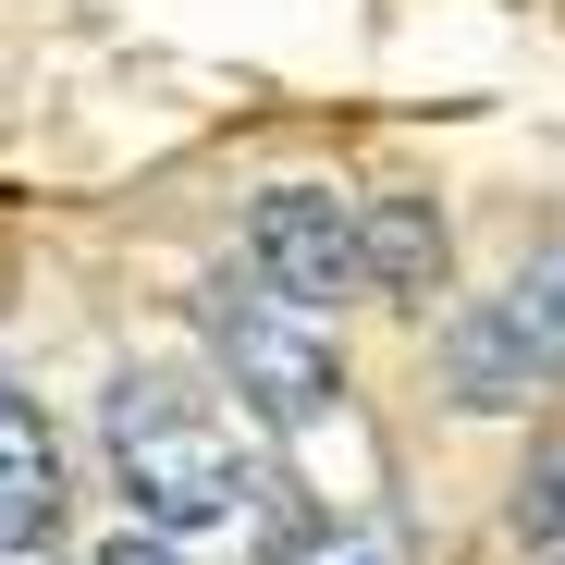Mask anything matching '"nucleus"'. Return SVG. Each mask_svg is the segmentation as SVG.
<instances>
[{
    "instance_id": "nucleus-2",
    "label": "nucleus",
    "mask_w": 565,
    "mask_h": 565,
    "mask_svg": "<svg viewBox=\"0 0 565 565\" xmlns=\"http://www.w3.org/2000/svg\"><path fill=\"white\" fill-rule=\"evenodd\" d=\"M198 332H210L222 382H234V418L308 430V418L344 406V344H332V320H296L258 270H210V282H198Z\"/></svg>"
},
{
    "instance_id": "nucleus-4",
    "label": "nucleus",
    "mask_w": 565,
    "mask_h": 565,
    "mask_svg": "<svg viewBox=\"0 0 565 565\" xmlns=\"http://www.w3.org/2000/svg\"><path fill=\"white\" fill-rule=\"evenodd\" d=\"M246 258L258 282L296 320H332L369 296V258H356V198H332V184H270V198L246 210Z\"/></svg>"
},
{
    "instance_id": "nucleus-3",
    "label": "nucleus",
    "mask_w": 565,
    "mask_h": 565,
    "mask_svg": "<svg viewBox=\"0 0 565 565\" xmlns=\"http://www.w3.org/2000/svg\"><path fill=\"white\" fill-rule=\"evenodd\" d=\"M553 369H565V246L529 258L504 296H480V308L443 332V382H455V406H480V418L529 406Z\"/></svg>"
},
{
    "instance_id": "nucleus-9",
    "label": "nucleus",
    "mask_w": 565,
    "mask_h": 565,
    "mask_svg": "<svg viewBox=\"0 0 565 565\" xmlns=\"http://www.w3.org/2000/svg\"><path fill=\"white\" fill-rule=\"evenodd\" d=\"M296 565H382L369 541H320V553H296Z\"/></svg>"
},
{
    "instance_id": "nucleus-6",
    "label": "nucleus",
    "mask_w": 565,
    "mask_h": 565,
    "mask_svg": "<svg viewBox=\"0 0 565 565\" xmlns=\"http://www.w3.org/2000/svg\"><path fill=\"white\" fill-rule=\"evenodd\" d=\"M50 529H62V443H50L25 382H0V553L50 541Z\"/></svg>"
},
{
    "instance_id": "nucleus-8",
    "label": "nucleus",
    "mask_w": 565,
    "mask_h": 565,
    "mask_svg": "<svg viewBox=\"0 0 565 565\" xmlns=\"http://www.w3.org/2000/svg\"><path fill=\"white\" fill-rule=\"evenodd\" d=\"M99 565H184V541H148V529H111Z\"/></svg>"
},
{
    "instance_id": "nucleus-1",
    "label": "nucleus",
    "mask_w": 565,
    "mask_h": 565,
    "mask_svg": "<svg viewBox=\"0 0 565 565\" xmlns=\"http://www.w3.org/2000/svg\"><path fill=\"white\" fill-rule=\"evenodd\" d=\"M99 455H111V492H124V529L148 541H222V529H258L270 516V467L246 455L234 406L198 394L184 369H111L99 394Z\"/></svg>"
},
{
    "instance_id": "nucleus-5",
    "label": "nucleus",
    "mask_w": 565,
    "mask_h": 565,
    "mask_svg": "<svg viewBox=\"0 0 565 565\" xmlns=\"http://www.w3.org/2000/svg\"><path fill=\"white\" fill-rule=\"evenodd\" d=\"M356 258H369V296L430 308V296H443V210L418 198V184H394V198H356Z\"/></svg>"
},
{
    "instance_id": "nucleus-7",
    "label": "nucleus",
    "mask_w": 565,
    "mask_h": 565,
    "mask_svg": "<svg viewBox=\"0 0 565 565\" xmlns=\"http://www.w3.org/2000/svg\"><path fill=\"white\" fill-rule=\"evenodd\" d=\"M516 541H565V443H541V467L516 480Z\"/></svg>"
}]
</instances>
